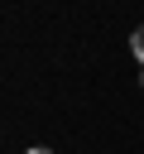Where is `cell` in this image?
Masks as SVG:
<instances>
[{"instance_id": "obj_1", "label": "cell", "mask_w": 144, "mask_h": 154, "mask_svg": "<svg viewBox=\"0 0 144 154\" xmlns=\"http://www.w3.org/2000/svg\"><path fill=\"white\" fill-rule=\"evenodd\" d=\"M130 48H134V58H139V67H144V24L134 29V38H130Z\"/></svg>"}, {"instance_id": "obj_2", "label": "cell", "mask_w": 144, "mask_h": 154, "mask_svg": "<svg viewBox=\"0 0 144 154\" xmlns=\"http://www.w3.org/2000/svg\"><path fill=\"white\" fill-rule=\"evenodd\" d=\"M29 154H53V149H29Z\"/></svg>"}]
</instances>
